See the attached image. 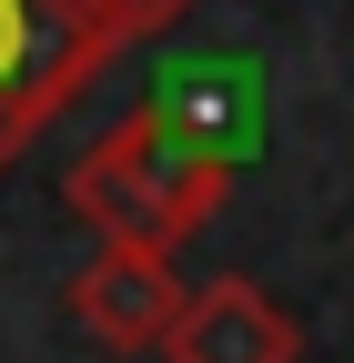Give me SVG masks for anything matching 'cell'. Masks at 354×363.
<instances>
[{
    "mask_svg": "<svg viewBox=\"0 0 354 363\" xmlns=\"http://www.w3.org/2000/svg\"><path fill=\"white\" fill-rule=\"evenodd\" d=\"M21 51H31V0H0V91L21 81Z\"/></svg>",
    "mask_w": 354,
    "mask_h": 363,
    "instance_id": "obj_6",
    "label": "cell"
},
{
    "mask_svg": "<svg viewBox=\"0 0 354 363\" xmlns=\"http://www.w3.org/2000/svg\"><path fill=\"white\" fill-rule=\"evenodd\" d=\"M233 192V162H213L203 142H183L152 101L122 111L102 142H81V162L61 172V202L92 222V242H122V252H172L193 242Z\"/></svg>",
    "mask_w": 354,
    "mask_h": 363,
    "instance_id": "obj_1",
    "label": "cell"
},
{
    "mask_svg": "<svg viewBox=\"0 0 354 363\" xmlns=\"http://www.w3.org/2000/svg\"><path fill=\"white\" fill-rule=\"evenodd\" d=\"M304 333H294V313L253 283V272H223V283H203L183 293V313H172V333H162V363H294Z\"/></svg>",
    "mask_w": 354,
    "mask_h": 363,
    "instance_id": "obj_3",
    "label": "cell"
},
{
    "mask_svg": "<svg viewBox=\"0 0 354 363\" xmlns=\"http://www.w3.org/2000/svg\"><path fill=\"white\" fill-rule=\"evenodd\" d=\"M183 142H203L213 162H243L253 152V81L243 71H213V61H183L162 81V101H152Z\"/></svg>",
    "mask_w": 354,
    "mask_h": 363,
    "instance_id": "obj_4",
    "label": "cell"
},
{
    "mask_svg": "<svg viewBox=\"0 0 354 363\" xmlns=\"http://www.w3.org/2000/svg\"><path fill=\"white\" fill-rule=\"evenodd\" d=\"M183 11H193V0H102V21H112L122 40H152V30H172Z\"/></svg>",
    "mask_w": 354,
    "mask_h": 363,
    "instance_id": "obj_5",
    "label": "cell"
},
{
    "mask_svg": "<svg viewBox=\"0 0 354 363\" xmlns=\"http://www.w3.org/2000/svg\"><path fill=\"white\" fill-rule=\"evenodd\" d=\"M183 293H193V283L172 272V252H122V242H102L92 262L71 272V323L92 333V343H112V353H162Z\"/></svg>",
    "mask_w": 354,
    "mask_h": 363,
    "instance_id": "obj_2",
    "label": "cell"
}]
</instances>
